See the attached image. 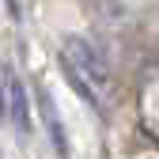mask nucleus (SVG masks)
<instances>
[{
    "label": "nucleus",
    "mask_w": 159,
    "mask_h": 159,
    "mask_svg": "<svg viewBox=\"0 0 159 159\" xmlns=\"http://www.w3.org/2000/svg\"><path fill=\"white\" fill-rule=\"evenodd\" d=\"M8 117V106H4V84H0V121Z\"/></svg>",
    "instance_id": "nucleus-4"
},
{
    "label": "nucleus",
    "mask_w": 159,
    "mask_h": 159,
    "mask_svg": "<svg viewBox=\"0 0 159 159\" xmlns=\"http://www.w3.org/2000/svg\"><path fill=\"white\" fill-rule=\"evenodd\" d=\"M148 159H159V155H148Z\"/></svg>",
    "instance_id": "nucleus-5"
},
{
    "label": "nucleus",
    "mask_w": 159,
    "mask_h": 159,
    "mask_svg": "<svg viewBox=\"0 0 159 159\" xmlns=\"http://www.w3.org/2000/svg\"><path fill=\"white\" fill-rule=\"evenodd\" d=\"M61 65L72 68L80 80H84V84L95 91L98 102H102V95L114 91V72H110V65H106V57L98 53L87 38H76V34L65 38V42H61Z\"/></svg>",
    "instance_id": "nucleus-1"
},
{
    "label": "nucleus",
    "mask_w": 159,
    "mask_h": 159,
    "mask_svg": "<svg viewBox=\"0 0 159 159\" xmlns=\"http://www.w3.org/2000/svg\"><path fill=\"white\" fill-rule=\"evenodd\" d=\"M38 102H42V121H46V133H49V140L57 148V155H68V136H65V125H61V117H57V106H53V98L46 91H38Z\"/></svg>",
    "instance_id": "nucleus-3"
},
{
    "label": "nucleus",
    "mask_w": 159,
    "mask_h": 159,
    "mask_svg": "<svg viewBox=\"0 0 159 159\" xmlns=\"http://www.w3.org/2000/svg\"><path fill=\"white\" fill-rule=\"evenodd\" d=\"M4 106H8V117L19 133H30V98H27V87L11 68L4 72Z\"/></svg>",
    "instance_id": "nucleus-2"
}]
</instances>
